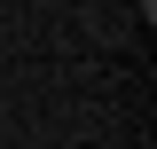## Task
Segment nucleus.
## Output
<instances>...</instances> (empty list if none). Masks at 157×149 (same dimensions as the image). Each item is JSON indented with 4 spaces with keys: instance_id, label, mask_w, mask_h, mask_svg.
<instances>
[]
</instances>
